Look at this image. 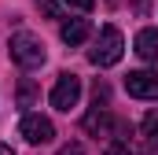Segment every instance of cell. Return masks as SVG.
I'll return each mask as SVG.
<instances>
[{
    "label": "cell",
    "mask_w": 158,
    "mask_h": 155,
    "mask_svg": "<svg viewBox=\"0 0 158 155\" xmlns=\"http://www.w3.org/2000/svg\"><path fill=\"white\" fill-rule=\"evenodd\" d=\"M121 52H125L121 30L118 26H103L99 37H96V44L88 48V63H92V67H114V63L121 59Z\"/></svg>",
    "instance_id": "6da1fadb"
},
{
    "label": "cell",
    "mask_w": 158,
    "mask_h": 155,
    "mask_svg": "<svg viewBox=\"0 0 158 155\" xmlns=\"http://www.w3.org/2000/svg\"><path fill=\"white\" fill-rule=\"evenodd\" d=\"M7 48H11V59H15L22 70H37L40 63H44V44H40V37L26 33V30H19Z\"/></svg>",
    "instance_id": "7a4b0ae2"
},
{
    "label": "cell",
    "mask_w": 158,
    "mask_h": 155,
    "mask_svg": "<svg viewBox=\"0 0 158 155\" xmlns=\"http://www.w3.org/2000/svg\"><path fill=\"white\" fill-rule=\"evenodd\" d=\"M77 100H81V78L77 74H59L55 89H52V107L55 111H70V107H77Z\"/></svg>",
    "instance_id": "3957f363"
},
{
    "label": "cell",
    "mask_w": 158,
    "mask_h": 155,
    "mask_svg": "<svg viewBox=\"0 0 158 155\" xmlns=\"http://www.w3.org/2000/svg\"><path fill=\"white\" fill-rule=\"evenodd\" d=\"M125 92L136 100H158V70H132L125 78Z\"/></svg>",
    "instance_id": "277c9868"
},
{
    "label": "cell",
    "mask_w": 158,
    "mask_h": 155,
    "mask_svg": "<svg viewBox=\"0 0 158 155\" xmlns=\"http://www.w3.org/2000/svg\"><path fill=\"white\" fill-rule=\"evenodd\" d=\"M19 133H22L30 144H48V140L55 137V126H52L44 115H26L22 122H19Z\"/></svg>",
    "instance_id": "5b68a950"
},
{
    "label": "cell",
    "mask_w": 158,
    "mask_h": 155,
    "mask_svg": "<svg viewBox=\"0 0 158 155\" xmlns=\"http://www.w3.org/2000/svg\"><path fill=\"white\" fill-rule=\"evenodd\" d=\"M88 33H92V22L88 19H66L59 26V37L66 41V44H81V41H88Z\"/></svg>",
    "instance_id": "8992f818"
},
{
    "label": "cell",
    "mask_w": 158,
    "mask_h": 155,
    "mask_svg": "<svg viewBox=\"0 0 158 155\" xmlns=\"http://www.w3.org/2000/svg\"><path fill=\"white\" fill-rule=\"evenodd\" d=\"M136 55H140V59H147V63H155V59H158V30L147 26V30H140V33H136Z\"/></svg>",
    "instance_id": "52a82bcc"
},
{
    "label": "cell",
    "mask_w": 158,
    "mask_h": 155,
    "mask_svg": "<svg viewBox=\"0 0 158 155\" xmlns=\"http://www.w3.org/2000/svg\"><path fill=\"white\" fill-rule=\"evenodd\" d=\"M85 129H92V133H107V111L96 104V111L85 118Z\"/></svg>",
    "instance_id": "ba28073f"
},
{
    "label": "cell",
    "mask_w": 158,
    "mask_h": 155,
    "mask_svg": "<svg viewBox=\"0 0 158 155\" xmlns=\"http://www.w3.org/2000/svg\"><path fill=\"white\" fill-rule=\"evenodd\" d=\"M140 129H143L147 144H155V148H158V115H155V111H151V115H143V122H140Z\"/></svg>",
    "instance_id": "9c48e42d"
},
{
    "label": "cell",
    "mask_w": 158,
    "mask_h": 155,
    "mask_svg": "<svg viewBox=\"0 0 158 155\" xmlns=\"http://www.w3.org/2000/svg\"><path fill=\"white\" fill-rule=\"evenodd\" d=\"M19 104H22V107L33 104V81H22V89H19Z\"/></svg>",
    "instance_id": "30bf717a"
},
{
    "label": "cell",
    "mask_w": 158,
    "mask_h": 155,
    "mask_svg": "<svg viewBox=\"0 0 158 155\" xmlns=\"http://www.w3.org/2000/svg\"><path fill=\"white\" fill-rule=\"evenodd\" d=\"M37 4H40V11L48 19H59V0H37Z\"/></svg>",
    "instance_id": "8fae6325"
},
{
    "label": "cell",
    "mask_w": 158,
    "mask_h": 155,
    "mask_svg": "<svg viewBox=\"0 0 158 155\" xmlns=\"http://www.w3.org/2000/svg\"><path fill=\"white\" fill-rule=\"evenodd\" d=\"M63 4H70L74 11H81V15H88V11L96 7V0H63Z\"/></svg>",
    "instance_id": "7c38bea8"
},
{
    "label": "cell",
    "mask_w": 158,
    "mask_h": 155,
    "mask_svg": "<svg viewBox=\"0 0 158 155\" xmlns=\"http://www.w3.org/2000/svg\"><path fill=\"white\" fill-rule=\"evenodd\" d=\"M107 155H132V152H129L125 140H110V144H107Z\"/></svg>",
    "instance_id": "4fadbf2b"
},
{
    "label": "cell",
    "mask_w": 158,
    "mask_h": 155,
    "mask_svg": "<svg viewBox=\"0 0 158 155\" xmlns=\"http://www.w3.org/2000/svg\"><path fill=\"white\" fill-rule=\"evenodd\" d=\"M59 155H85L81 144H66V148H59Z\"/></svg>",
    "instance_id": "5bb4252c"
},
{
    "label": "cell",
    "mask_w": 158,
    "mask_h": 155,
    "mask_svg": "<svg viewBox=\"0 0 158 155\" xmlns=\"http://www.w3.org/2000/svg\"><path fill=\"white\" fill-rule=\"evenodd\" d=\"M0 155H15V152H11V148H7V144H0Z\"/></svg>",
    "instance_id": "9a60e30c"
}]
</instances>
